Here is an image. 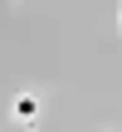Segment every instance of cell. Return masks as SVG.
<instances>
[{"label": "cell", "instance_id": "6da1fadb", "mask_svg": "<svg viewBox=\"0 0 122 132\" xmlns=\"http://www.w3.org/2000/svg\"><path fill=\"white\" fill-rule=\"evenodd\" d=\"M39 113H44V98L39 93H15L10 98V122H20V127H39Z\"/></svg>", "mask_w": 122, "mask_h": 132}]
</instances>
